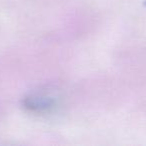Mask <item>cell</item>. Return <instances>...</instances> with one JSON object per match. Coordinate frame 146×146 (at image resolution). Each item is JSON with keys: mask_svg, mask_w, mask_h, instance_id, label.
I'll list each match as a JSON object with an SVG mask.
<instances>
[{"mask_svg": "<svg viewBox=\"0 0 146 146\" xmlns=\"http://www.w3.org/2000/svg\"><path fill=\"white\" fill-rule=\"evenodd\" d=\"M25 105L31 111L43 112L47 111V110L52 107V100L48 97L35 96V97L27 98L26 101H25Z\"/></svg>", "mask_w": 146, "mask_h": 146, "instance_id": "cell-1", "label": "cell"}, {"mask_svg": "<svg viewBox=\"0 0 146 146\" xmlns=\"http://www.w3.org/2000/svg\"><path fill=\"white\" fill-rule=\"evenodd\" d=\"M145 4H146V2H145Z\"/></svg>", "mask_w": 146, "mask_h": 146, "instance_id": "cell-2", "label": "cell"}]
</instances>
